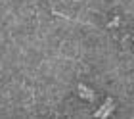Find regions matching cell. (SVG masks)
<instances>
[{"label":"cell","instance_id":"1","mask_svg":"<svg viewBox=\"0 0 134 119\" xmlns=\"http://www.w3.org/2000/svg\"><path fill=\"white\" fill-rule=\"evenodd\" d=\"M113 110H115L113 100H111V98H107V100H105V104H102V108L94 111V115H96V117H107V115H111V113H113Z\"/></svg>","mask_w":134,"mask_h":119},{"label":"cell","instance_id":"2","mask_svg":"<svg viewBox=\"0 0 134 119\" xmlns=\"http://www.w3.org/2000/svg\"><path fill=\"white\" fill-rule=\"evenodd\" d=\"M79 94H81V98H84V100H94L96 98V94L84 85H79Z\"/></svg>","mask_w":134,"mask_h":119},{"label":"cell","instance_id":"3","mask_svg":"<svg viewBox=\"0 0 134 119\" xmlns=\"http://www.w3.org/2000/svg\"><path fill=\"white\" fill-rule=\"evenodd\" d=\"M115 25H119V19H117V17H115V19L109 23V27H115Z\"/></svg>","mask_w":134,"mask_h":119},{"label":"cell","instance_id":"4","mask_svg":"<svg viewBox=\"0 0 134 119\" xmlns=\"http://www.w3.org/2000/svg\"><path fill=\"white\" fill-rule=\"evenodd\" d=\"M132 40H134V39H132Z\"/></svg>","mask_w":134,"mask_h":119}]
</instances>
